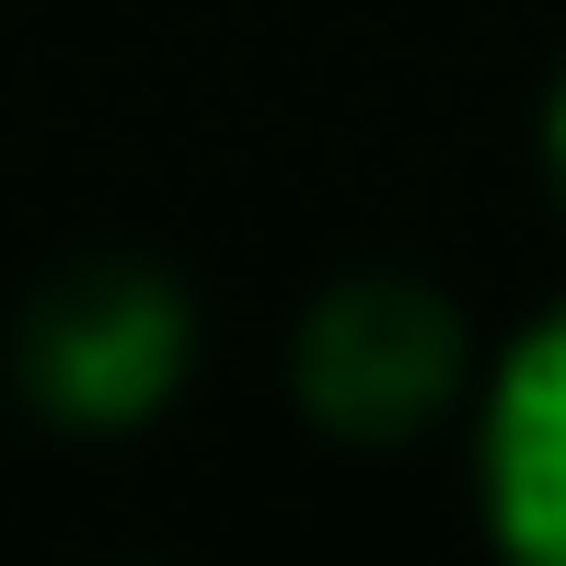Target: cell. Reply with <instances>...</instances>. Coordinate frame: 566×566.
<instances>
[{
  "label": "cell",
  "mask_w": 566,
  "mask_h": 566,
  "mask_svg": "<svg viewBox=\"0 0 566 566\" xmlns=\"http://www.w3.org/2000/svg\"><path fill=\"white\" fill-rule=\"evenodd\" d=\"M186 370H197V301L150 254H70L12 313V394L82 440L150 428L186 394Z\"/></svg>",
  "instance_id": "cell-1"
},
{
  "label": "cell",
  "mask_w": 566,
  "mask_h": 566,
  "mask_svg": "<svg viewBox=\"0 0 566 566\" xmlns=\"http://www.w3.org/2000/svg\"><path fill=\"white\" fill-rule=\"evenodd\" d=\"M290 394L324 440H417L474 394V324L440 277L417 266H358L301 313L290 336Z\"/></svg>",
  "instance_id": "cell-2"
},
{
  "label": "cell",
  "mask_w": 566,
  "mask_h": 566,
  "mask_svg": "<svg viewBox=\"0 0 566 566\" xmlns=\"http://www.w3.org/2000/svg\"><path fill=\"white\" fill-rule=\"evenodd\" d=\"M474 497L509 555L566 566V301L474 381Z\"/></svg>",
  "instance_id": "cell-3"
},
{
  "label": "cell",
  "mask_w": 566,
  "mask_h": 566,
  "mask_svg": "<svg viewBox=\"0 0 566 566\" xmlns=\"http://www.w3.org/2000/svg\"><path fill=\"white\" fill-rule=\"evenodd\" d=\"M544 163H555V186H566V70H555V93H544Z\"/></svg>",
  "instance_id": "cell-4"
}]
</instances>
